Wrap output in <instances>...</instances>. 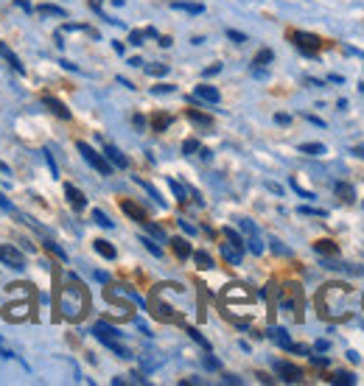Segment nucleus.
Listing matches in <instances>:
<instances>
[{"label":"nucleus","mask_w":364,"mask_h":386,"mask_svg":"<svg viewBox=\"0 0 364 386\" xmlns=\"http://www.w3.org/2000/svg\"><path fill=\"white\" fill-rule=\"evenodd\" d=\"M143 40H146L143 31H132V34H129V43H132V45H143Z\"/></svg>","instance_id":"40"},{"label":"nucleus","mask_w":364,"mask_h":386,"mask_svg":"<svg viewBox=\"0 0 364 386\" xmlns=\"http://www.w3.org/2000/svg\"><path fill=\"white\" fill-rule=\"evenodd\" d=\"M151 93L154 96H166V93H177V87L174 84H157V87H151Z\"/></svg>","instance_id":"37"},{"label":"nucleus","mask_w":364,"mask_h":386,"mask_svg":"<svg viewBox=\"0 0 364 386\" xmlns=\"http://www.w3.org/2000/svg\"><path fill=\"white\" fill-rule=\"evenodd\" d=\"M188 336L193 338V341H196V344H199V347H205V350H208V353H210V341H208V338L202 336V333H199V331H196V328H188Z\"/></svg>","instance_id":"31"},{"label":"nucleus","mask_w":364,"mask_h":386,"mask_svg":"<svg viewBox=\"0 0 364 386\" xmlns=\"http://www.w3.org/2000/svg\"><path fill=\"white\" fill-rule=\"evenodd\" d=\"M274 123H280V126H289V123H291V115H283V112H277V115H274Z\"/></svg>","instance_id":"42"},{"label":"nucleus","mask_w":364,"mask_h":386,"mask_svg":"<svg viewBox=\"0 0 364 386\" xmlns=\"http://www.w3.org/2000/svg\"><path fill=\"white\" fill-rule=\"evenodd\" d=\"M46 246H48V252H50V255H56L59 260H68V255H65V249H62V246H59V243H56V241H46Z\"/></svg>","instance_id":"34"},{"label":"nucleus","mask_w":364,"mask_h":386,"mask_svg":"<svg viewBox=\"0 0 364 386\" xmlns=\"http://www.w3.org/2000/svg\"><path fill=\"white\" fill-rule=\"evenodd\" d=\"M143 227H146V230H149V233H151L157 241H166V233H163L157 224H151V221H143Z\"/></svg>","instance_id":"36"},{"label":"nucleus","mask_w":364,"mask_h":386,"mask_svg":"<svg viewBox=\"0 0 364 386\" xmlns=\"http://www.w3.org/2000/svg\"><path fill=\"white\" fill-rule=\"evenodd\" d=\"M314 249H317V255H331V258H336L339 255V246L333 241H317L314 243Z\"/></svg>","instance_id":"25"},{"label":"nucleus","mask_w":364,"mask_h":386,"mask_svg":"<svg viewBox=\"0 0 364 386\" xmlns=\"http://www.w3.org/2000/svg\"><path fill=\"white\" fill-rule=\"evenodd\" d=\"M132 123H135L137 129H146V118H143V115H135V118H132Z\"/></svg>","instance_id":"49"},{"label":"nucleus","mask_w":364,"mask_h":386,"mask_svg":"<svg viewBox=\"0 0 364 386\" xmlns=\"http://www.w3.org/2000/svg\"><path fill=\"white\" fill-rule=\"evenodd\" d=\"M219 249H222V258L228 260L230 266H238L241 258H244V246H241V243L225 241V243H219Z\"/></svg>","instance_id":"9"},{"label":"nucleus","mask_w":364,"mask_h":386,"mask_svg":"<svg viewBox=\"0 0 364 386\" xmlns=\"http://www.w3.org/2000/svg\"><path fill=\"white\" fill-rule=\"evenodd\" d=\"M171 9H177V11H188V14H202V11H205V6H202V3H185V0H174V3H171Z\"/></svg>","instance_id":"20"},{"label":"nucleus","mask_w":364,"mask_h":386,"mask_svg":"<svg viewBox=\"0 0 364 386\" xmlns=\"http://www.w3.org/2000/svg\"><path fill=\"white\" fill-rule=\"evenodd\" d=\"M193 101H205V104H219V101H222V93H219L216 87H210V84H199V87L193 90Z\"/></svg>","instance_id":"11"},{"label":"nucleus","mask_w":364,"mask_h":386,"mask_svg":"<svg viewBox=\"0 0 364 386\" xmlns=\"http://www.w3.org/2000/svg\"><path fill=\"white\" fill-rule=\"evenodd\" d=\"M309 358H311V364H314V367H328V364H331L328 358H322V355H311V353H309Z\"/></svg>","instance_id":"43"},{"label":"nucleus","mask_w":364,"mask_h":386,"mask_svg":"<svg viewBox=\"0 0 364 386\" xmlns=\"http://www.w3.org/2000/svg\"><path fill=\"white\" fill-rule=\"evenodd\" d=\"M65 196H68L70 207H76V210H85V207H87V199H85V193L79 191L76 185H65Z\"/></svg>","instance_id":"13"},{"label":"nucleus","mask_w":364,"mask_h":386,"mask_svg":"<svg viewBox=\"0 0 364 386\" xmlns=\"http://www.w3.org/2000/svg\"><path fill=\"white\" fill-rule=\"evenodd\" d=\"M171 123H174V118H171L168 112H157V115L151 118V129H154V132H166Z\"/></svg>","instance_id":"19"},{"label":"nucleus","mask_w":364,"mask_h":386,"mask_svg":"<svg viewBox=\"0 0 364 386\" xmlns=\"http://www.w3.org/2000/svg\"><path fill=\"white\" fill-rule=\"evenodd\" d=\"M225 384H241V381H238V378H235V375H225Z\"/></svg>","instance_id":"51"},{"label":"nucleus","mask_w":364,"mask_h":386,"mask_svg":"<svg viewBox=\"0 0 364 386\" xmlns=\"http://www.w3.org/2000/svg\"><path fill=\"white\" fill-rule=\"evenodd\" d=\"M0 56H3V59H6V62H9V65H11V67H14V70H17V73H20V76H23V73H26V67H23V65H20V59H17V56H14V53H11V48H6V45H3V43H0Z\"/></svg>","instance_id":"22"},{"label":"nucleus","mask_w":364,"mask_h":386,"mask_svg":"<svg viewBox=\"0 0 364 386\" xmlns=\"http://www.w3.org/2000/svg\"><path fill=\"white\" fill-rule=\"evenodd\" d=\"M121 210H124V213H127L129 219H135L137 224H143V221H149V219H146V213H143V210L137 207L135 202H129V199H124V202H121Z\"/></svg>","instance_id":"16"},{"label":"nucleus","mask_w":364,"mask_h":386,"mask_svg":"<svg viewBox=\"0 0 364 386\" xmlns=\"http://www.w3.org/2000/svg\"><path fill=\"white\" fill-rule=\"evenodd\" d=\"M280 308H283L286 314H291L294 319H303V316H300V308H303V294H300V289H297V286H289V294L280 299Z\"/></svg>","instance_id":"6"},{"label":"nucleus","mask_w":364,"mask_h":386,"mask_svg":"<svg viewBox=\"0 0 364 386\" xmlns=\"http://www.w3.org/2000/svg\"><path fill=\"white\" fill-rule=\"evenodd\" d=\"M300 213H306V216H309V213H311V216H325V210H314V207H300Z\"/></svg>","instance_id":"48"},{"label":"nucleus","mask_w":364,"mask_h":386,"mask_svg":"<svg viewBox=\"0 0 364 386\" xmlns=\"http://www.w3.org/2000/svg\"><path fill=\"white\" fill-rule=\"evenodd\" d=\"M104 157H107L109 165H115V168H127V165H129V160L121 154V148H115L112 143H104Z\"/></svg>","instance_id":"12"},{"label":"nucleus","mask_w":364,"mask_h":386,"mask_svg":"<svg viewBox=\"0 0 364 386\" xmlns=\"http://www.w3.org/2000/svg\"><path fill=\"white\" fill-rule=\"evenodd\" d=\"M216 73H222V65H213V67H205V79H210V76H216Z\"/></svg>","instance_id":"44"},{"label":"nucleus","mask_w":364,"mask_h":386,"mask_svg":"<svg viewBox=\"0 0 364 386\" xmlns=\"http://www.w3.org/2000/svg\"><path fill=\"white\" fill-rule=\"evenodd\" d=\"M171 249H174V255H177L180 260H188V258H191V243L185 241V238H174V241H171Z\"/></svg>","instance_id":"23"},{"label":"nucleus","mask_w":364,"mask_h":386,"mask_svg":"<svg viewBox=\"0 0 364 386\" xmlns=\"http://www.w3.org/2000/svg\"><path fill=\"white\" fill-rule=\"evenodd\" d=\"M92 336L98 338V341H109V338H121L124 333H121L118 328H112L109 322H104V319H101V322H95V325H92Z\"/></svg>","instance_id":"10"},{"label":"nucleus","mask_w":364,"mask_h":386,"mask_svg":"<svg viewBox=\"0 0 364 386\" xmlns=\"http://www.w3.org/2000/svg\"><path fill=\"white\" fill-rule=\"evenodd\" d=\"M300 151H303V154H309V157H322V154H325V145L322 143H303L300 145Z\"/></svg>","instance_id":"28"},{"label":"nucleus","mask_w":364,"mask_h":386,"mask_svg":"<svg viewBox=\"0 0 364 386\" xmlns=\"http://www.w3.org/2000/svg\"><path fill=\"white\" fill-rule=\"evenodd\" d=\"M267 336L272 338L277 347H283V350H289V347H291V338H289V331H286V328H269V331H267Z\"/></svg>","instance_id":"15"},{"label":"nucleus","mask_w":364,"mask_h":386,"mask_svg":"<svg viewBox=\"0 0 364 386\" xmlns=\"http://www.w3.org/2000/svg\"><path fill=\"white\" fill-rule=\"evenodd\" d=\"M92 221H95L98 227H104V230H112V221H109V216H107L104 210H92Z\"/></svg>","instance_id":"29"},{"label":"nucleus","mask_w":364,"mask_h":386,"mask_svg":"<svg viewBox=\"0 0 364 386\" xmlns=\"http://www.w3.org/2000/svg\"><path fill=\"white\" fill-rule=\"evenodd\" d=\"M129 65H132V67H140V65H143V59H140V56H132V59H129Z\"/></svg>","instance_id":"50"},{"label":"nucleus","mask_w":364,"mask_h":386,"mask_svg":"<svg viewBox=\"0 0 364 386\" xmlns=\"http://www.w3.org/2000/svg\"><path fill=\"white\" fill-rule=\"evenodd\" d=\"M140 243H143V246H146V249H149V252H151L154 258H163V249H160L157 243L151 241V238H146V236H143V238H140Z\"/></svg>","instance_id":"33"},{"label":"nucleus","mask_w":364,"mask_h":386,"mask_svg":"<svg viewBox=\"0 0 364 386\" xmlns=\"http://www.w3.org/2000/svg\"><path fill=\"white\" fill-rule=\"evenodd\" d=\"M291 43L303 50L306 56H317L319 48H322V40H319L317 34H309V31H294V34H291Z\"/></svg>","instance_id":"5"},{"label":"nucleus","mask_w":364,"mask_h":386,"mask_svg":"<svg viewBox=\"0 0 364 386\" xmlns=\"http://www.w3.org/2000/svg\"><path fill=\"white\" fill-rule=\"evenodd\" d=\"M350 302H353V289L345 283H325L317 294L319 314L333 322H342L350 316Z\"/></svg>","instance_id":"1"},{"label":"nucleus","mask_w":364,"mask_h":386,"mask_svg":"<svg viewBox=\"0 0 364 386\" xmlns=\"http://www.w3.org/2000/svg\"><path fill=\"white\" fill-rule=\"evenodd\" d=\"M191 255H193V260H196V266H199V269H213V258H210L208 252H202V249H199V252H191Z\"/></svg>","instance_id":"27"},{"label":"nucleus","mask_w":364,"mask_h":386,"mask_svg":"<svg viewBox=\"0 0 364 386\" xmlns=\"http://www.w3.org/2000/svg\"><path fill=\"white\" fill-rule=\"evenodd\" d=\"M43 104H46L48 109L56 115V118H62V121H70V109L62 104V101H56V98H50V96H46L43 98Z\"/></svg>","instance_id":"14"},{"label":"nucleus","mask_w":364,"mask_h":386,"mask_svg":"<svg viewBox=\"0 0 364 386\" xmlns=\"http://www.w3.org/2000/svg\"><path fill=\"white\" fill-rule=\"evenodd\" d=\"M76 148H79V154H82V157L90 162V165L95 168V171H98V174H104V177H109V174H112V165H109V160H107L104 154H98V151H95L90 143L79 140V143H76Z\"/></svg>","instance_id":"3"},{"label":"nucleus","mask_w":364,"mask_h":386,"mask_svg":"<svg viewBox=\"0 0 364 386\" xmlns=\"http://www.w3.org/2000/svg\"><path fill=\"white\" fill-rule=\"evenodd\" d=\"M274 373L280 375L283 384H300L303 381V370L289 364V361H274Z\"/></svg>","instance_id":"7"},{"label":"nucleus","mask_w":364,"mask_h":386,"mask_svg":"<svg viewBox=\"0 0 364 386\" xmlns=\"http://www.w3.org/2000/svg\"><path fill=\"white\" fill-rule=\"evenodd\" d=\"M34 11H37L40 17H68V11H65L62 6H53V3H40Z\"/></svg>","instance_id":"18"},{"label":"nucleus","mask_w":364,"mask_h":386,"mask_svg":"<svg viewBox=\"0 0 364 386\" xmlns=\"http://www.w3.org/2000/svg\"><path fill=\"white\" fill-rule=\"evenodd\" d=\"M193 151H199V140H193V138H191V140H185V143H182V154H193Z\"/></svg>","instance_id":"39"},{"label":"nucleus","mask_w":364,"mask_h":386,"mask_svg":"<svg viewBox=\"0 0 364 386\" xmlns=\"http://www.w3.org/2000/svg\"><path fill=\"white\" fill-rule=\"evenodd\" d=\"M314 350H317V353H328V350H331V341H325V338H319L317 344H314Z\"/></svg>","instance_id":"45"},{"label":"nucleus","mask_w":364,"mask_h":386,"mask_svg":"<svg viewBox=\"0 0 364 386\" xmlns=\"http://www.w3.org/2000/svg\"><path fill=\"white\" fill-rule=\"evenodd\" d=\"M0 207H3V210H9V213H14V207H11V202H9V199H6L3 193H0Z\"/></svg>","instance_id":"47"},{"label":"nucleus","mask_w":364,"mask_h":386,"mask_svg":"<svg viewBox=\"0 0 364 386\" xmlns=\"http://www.w3.org/2000/svg\"><path fill=\"white\" fill-rule=\"evenodd\" d=\"M0 263H6L11 269H26V255L17 246L6 243V246H0Z\"/></svg>","instance_id":"8"},{"label":"nucleus","mask_w":364,"mask_h":386,"mask_svg":"<svg viewBox=\"0 0 364 386\" xmlns=\"http://www.w3.org/2000/svg\"><path fill=\"white\" fill-rule=\"evenodd\" d=\"M180 227L185 230V233H188V236H196V227H193L188 219H180Z\"/></svg>","instance_id":"41"},{"label":"nucleus","mask_w":364,"mask_h":386,"mask_svg":"<svg viewBox=\"0 0 364 386\" xmlns=\"http://www.w3.org/2000/svg\"><path fill=\"white\" fill-rule=\"evenodd\" d=\"M188 121H191L193 126H199V129H213V118H210V115H202V112H196V109H188Z\"/></svg>","instance_id":"17"},{"label":"nucleus","mask_w":364,"mask_h":386,"mask_svg":"<svg viewBox=\"0 0 364 386\" xmlns=\"http://www.w3.org/2000/svg\"><path fill=\"white\" fill-rule=\"evenodd\" d=\"M333 191L339 193L345 202H356V191H353L348 182H336V185H333Z\"/></svg>","instance_id":"26"},{"label":"nucleus","mask_w":364,"mask_h":386,"mask_svg":"<svg viewBox=\"0 0 364 386\" xmlns=\"http://www.w3.org/2000/svg\"><path fill=\"white\" fill-rule=\"evenodd\" d=\"M87 308H90V294L85 291V286H65L62 294H59V311H62V316L65 319H70V322H76V319H82L85 314H87Z\"/></svg>","instance_id":"2"},{"label":"nucleus","mask_w":364,"mask_h":386,"mask_svg":"<svg viewBox=\"0 0 364 386\" xmlns=\"http://www.w3.org/2000/svg\"><path fill=\"white\" fill-rule=\"evenodd\" d=\"M205 367H208V370H219L222 364H219V361H216L213 355H208V358H205Z\"/></svg>","instance_id":"46"},{"label":"nucleus","mask_w":364,"mask_h":386,"mask_svg":"<svg viewBox=\"0 0 364 386\" xmlns=\"http://www.w3.org/2000/svg\"><path fill=\"white\" fill-rule=\"evenodd\" d=\"M238 227H241V238L247 243V249H250L252 255H264V243H261V236H258L255 224H252L250 219H241Z\"/></svg>","instance_id":"4"},{"label":"nucleus","mask_w":364,"mask_h":386,"mask_svg":"<svg viewBox=\"0 0 364 386\" xmlns=\"http://www.w3.org/2000/svg\"><path fill=\"white\" fill-rule=\"evenodd\" d=\"M328 381H331V384H339V386H350V384H356V375H353V373H345V370H336Z\"/></svg>","instance_id":"21"},{"label":"nucleus","mask_w":364,"mask_h":386,"mask_svg":"<svg viewBox=\"0 0 364 386\" xmlns=\"http://www.w3.org/2000/svg\"><path fill=\"white\" fill-rule=\"evenodd\" d=\"M95 252H98L101 258H107V260H115V255H118L115 246L109 241H95Z\"/></svg>","instance_id":"24"},{"label":"nucleus","mask_w":364,"mask_h":386,"mask_svg":"<svg viewBox=\"0 0 364 386\" xmlns=\"http://www.w3.org/2000/svg\"><path fill=\"white\" fill-rule=\"evenodd\" d=\"M228 37L232 40V43H235V45H244V43H247V34H241V31H232V28L228 31Z\"/></svg>","instance_id":"38"},{"label":"nucleus","mask_w":364,"mask_h":386,"mask_svg":"<svg viewBox=\"0 0 364 386\" xmlns=\"http://www.w3.org/2000/svg\"><path fill=\"white\" fill-rule=\"evenodd\" d=\"M168 188L174 191V196H177V202H188V191L182 188L177 180H168Z\"/></svg>","instance_id":"32"},{"label":"nucleus","mask_w":364,"mask_h":386,"mask_svg":"<svg viewBox=\"0 0 364 386\" xmlns=\"http://www.w3.org/2000/svg\"><path fill=\"white\" fill-rule=\"evenodd\" d=\"M146 73H149V76H166V73H168V65H146Z\"/></svg>","instance_id":"35"},{"label":"nucleus","mask_w":364,"mask_h":386,"mask_svg":"<svg viewBox=\"0 0 364 386\" xmlns=\"http://www.w3.org/2000/svg\"><path fill=\"white\" fill-rule=\"evenodd\" d=\"M272 59H274L272 50L264 48V50H258V53H255V59H252V62H255V67H264V65H269Z\"/></svg>","instance_id":"30"}]
</instances>
